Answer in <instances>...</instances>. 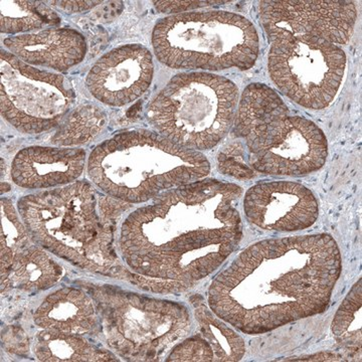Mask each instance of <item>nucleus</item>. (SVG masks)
<instances>
[{
    "instance_id": "6",
    "label": "nucleus",
    "mask_w": 362,
    "mask_h": 362,
    "mask_svg": "<svg viewBox=\"0 0 362 362\" xmlns=\"http://www.w3.org/2000/svg\"><path fill=\"white\" fill-rule=\"evenodd\" d=\"M239 89L211 73L175 76L147 108L150 123L175 144L194 151L216 147L233 125Z\"/></svg>"
},
{
    "instance_id": "12",
    "label": "nucleus",
    "mask_w": 362,
    "mask_h": 362,
    "mask_svg": "<svg viewBox=\"0 0 362 362\" xmlns=\"http://www.w3.org/2000/svg\"><path fill=\"white\" fill-rule=\"evenodd\" d=\"M247 220L268 232H298L318 218L319 206L309 188L291 181H270L250 187L244 197Z\"/></svg>"
},
{
    "instance_id": "5",
    "label": "nucleus",
    "mask_w": 362,
    "mask_h": 362,
    "mask_svg": "<svg viewBox=\"0 0 362 362\" xmlns=\"http://www.w3.org/2000/svg\"><path fill=\"white\" fill-rule=\"evenodd\" d=\"M152 47L158 61L175 70H249L259 40L255 25L240 14L190 11L157 21Z\"/></svg>"
},
{
    "instance_id": "27",
    "label": "nucleus",
    "mask_w": 362,
    "mask_h": 362,
    "mask_svg": "<svg viewBox=\"0 0 362 362\" xmlns=\"http://www.w3.org/2000/svg\"><path fill=\"white\" fill-rule=\"evenodd\" d=\"M52 4L66 13H82L99 6L102 1H52Z\"/></svg>"
},
{
    "instance_id": "17",
    "label": "nucleus",
    "mask_w": 362,
    "mask_h": 362,
    "mask_svg": "<svg viewBox=\"0 0 362 362\" xmlns=\"http://www.w3.org/2000/svg\"><path fill=\"white\" fill-rule=\"evenodd\" d=\"M289 116V109L269 86L254 83L243 92L235 112V135L252 148L281 120Z\"/></svg>"
},
{
    "instance_id": "3",
    "label": "nucleus",
    "mask_w": 362,
    "mask_h": 362,
    "mask_svg": "<svg viewBox=\"0 0 362 362\" xmlns=\"http://www.w3.org/2000/svg\"><path fill=\"white\" fill-rule=\"evenodd\" d=\"M211 163L202 152L175 144L159 133H119L90 152L87 173L104 194L129 204L151 201L181 185L204 180Z\"/></svg>"
},
{
    "instance_id": "8",
    "label": "nucleus",
    "mask_w": 362,
    "mask_h": 362,
    "mask_svg": "<svg viewBox=\"0 0 362 362\" xmlns=\"http://www.w3.org/2000/svg\"><path fill=\"white\" fill-rule=\"evenodd\" d=\"M1 116L23 134L59 127L70 114L76 93L62 74L40 70L1 49Z\"/></svg>"
},
{
    "instance_id": "10",
    "label": "nucleus",
    "mask_w": 362,
    "mask_h": 362,
    "mask_svg": "<svg viewBox=\"0 0 362 362\" xmlns=\"http://www.w3.org/2000/svg\"><path fill=\"white\" fill-rule=\"evenodd\" d=\"M259 18L269 40H319L349 42L357 18L352 1H262Z\"/></svg>"
},
{
    "instance_id": "4",
    "label": "nucleus",
    "mask_w": 362,
    "mask_h": 362,
    "mask_svg": "<svg viewBox=\"0 0 362 362\" xmlns=\"http://www.w3.org/2000/svg\"><path fill=\"white\" fill-rule=\"evenodd\" d=\"M113 197H98L84 181L21 197L18 214L32 240L78 266L113 263Z\"/></svg>"
},
{
    "instance_id": "11",
    "label": "nucleus",
    "mask_w": 362,
    "mask_h": 362,
    "mask_svg": "<svg viewBox=\"0 0 362 362\" xmlns=\"http://www.w3.org/2000/svg\"><path fill=\"white\" fill-rule=\"evenodd\" d=\"M327 139L315 123L288 116L247 150L251 168L263 175L301 176L320 169L327 158Z\"/></svg>"
},
{
    "instance_id": "14",
    "label": "nucleus",
    "mask_w": 362,
    "mask_h": 362,
    "mask_svg": "<svg viewBox=\"0 0 362 362\" xmlns=\"http://www.w3.org/2000/svg\"><path fill=\"white\" fill-rule=\"evenodd\" d=\"M81 148L32 146L21 150L11 163L13 182L26 189H47L77 180L86 165Z\"/></svg>"
},
{
    "instance_id": "15",
    "label": "nucleus",
    "mask_w": 362,
    "mask_h": 362,
    "mask_svg": "<svg viewBox=\"0 0 362 362\" xmlns=\"http://www.w3.org/2000/svg\"><path fill=\"white\" fill-rule=\"evenodd\" d=\"M6 51L23 63L65 71L78 65L87 54L84 35L71 28H49L13 35L4 40Z\"/></svg>"
},
{
    "instance_id": "20",
    "label": "nucleus",
    "mask_w": 362,
    "mask_h": 362,
    "mask_svg": "<svg viewBox=\"0 0 362 362\" xmlns=\"http://www.w3.org/2000/svg\"><path fill=\"white\" fill-rule=\"evenodd\" d=\"M62 268L47 252L30 247L14 261L4 277L11 286L25 290H44L61 277Z\"/></svg>"
},
{
    "instance_id": "9",
    "label": "nucleus",
    "mask_w": 362,
    "mask_h": 362,
    "mask_svg": "<svg viewBox=\"0 0 362 362\" xmlns=\"http://www.w3.org/2000/svg\"><path fill=\"white\" fill-rule=\"evenodd\" d=\"M346 57L338 45L319 40H282L272 44L270 77L295 103L322 110L337 96Z\"/></svg>"
},
{
    "instance_id": "13",
    "label": "nucleus",
    "mask_w": 362,
    "mask_h": 362,
    "mask_svg": "<svg viewBox=\"0 0 362 362\" xmlns=\"http://www.w3.org/2000/svg\"><path fill=\"white\" fill-rule=\"evenodd\" d=\"M153 74V57L147 47L124 45L98 59L88 73L86 86L101 103L122 107L149 89Z\"/></svg>"
},
{
    "instance_id": "1",
    "label": "nucleus",
    "mask_w": 362,
    "mask_h": 362,
    "mask_svg": "<svg viewBox=\"0 0 362 362\" xmlns=\"http://www.w3.org/2000/svg\"><path fill=\"white\" fill-rule=\"evenodd\" d=\"M242 194L235 183L202 180L130 214L121 228L120 250L142 288L185 292L218 270L242 240Z\"/></svg>"
},
{
    "instance_id": "19",
    "label": "nucleus",
    "mask_w": 362,
    "mask_h": 362,
    "mask_svg": "<svg viewBox=\"0 0 362 362\" xmlns=\"http://www.w3.org/2000/svg\"><path fill=\"white\" fill-rule=\"evenodd\" d=\"M35 356L42 361H112L115 356L78 334L45 329L35 339Z\"/></svg>"
},
{
    "instance_id": "2",
    "label": "nucleus",
    "mask_w": 362,
    "mask_h": 362,
    "mask_svg": "<svg viewBox=\"0 0 362 362\" xmlns=\"http://www.w3.org/2000/svg\"><path fill=\"white\" fill-rule=\"evenodd\" d=\"M341 271L326 233L261 240L214 278L209 306L240 332L263 334L325 311Z\"/></svg>"
},
{
    "instance_id": "22",
    "label": "nucleus",
    "mask_w": 362,
    "mask_h": 362,
    "mask_svg": "<svg viewBox=\"0 0 362 362\" xmlns=\"http://www.w3.org/2000/svg\"><path fill=\"white\" fill-rule=\"evenodd\" d=\"M106 123V113L99 106L81 105L59 126V130L52 138V144L59 147L86 144L103 131Z\"/></svg>"
},
{
    "instance_id": "26",
    "label": "nucleus",
    "mask_w": 362,
    "mask_h": 362,
    "mask_svg": "<svg viewBox=\"0 0 362 362\" xmlns=\"http://www.w3.org/2000/svg\"><path fill=\"white\" fill-rule=\"evenodd\" d=\"M228 1H154L156 11L160 13H185L202 7L221 6Z\"/></svg>"
},
{
    "instance_id": "16",
    "label": "nucleus",
    "mask_w": 362,
    "mask_h": 362,
    "mask_svg": "<svg viewBox=\"0 0 362 362\" xmlns=\"http://www.w3.org/2000/svg\"><path fill=\"white\" fill-rule=\"evenodd\" d=\"M197 331L169 354L166 361H239L246 354V343L204 305L195 306Z\"/></svg>"
},
{
    "instance_id": "23",
    "label": "nucleus",
    "mask_w": 362,
    "mask_h": 362,
    "mask_svg": "<svg viewBox=\"0 0 362 362\" xmlns=\"http://www.w3.org/2000/svg\"><path fill=\"white\" fill-rule=\"evenodd\" d=\"M361 279L351 288L335 313L332 332L341 346L356 354H361Z\"/></svg>"
},
{
    "instance_id": "18",
    "label": "nucleus",
    "mask_w": 362,
    "mask_h": 362,
    "mask_svg": "<svg viewBox=\"0 0 362 362\" xmlns=\"http://www.w3.org/2000/svg\"><path fill=\"white\" fill-rule=\"evenodd\" d=\"M35 322L45 329L83 335L96 325V313L87 295L66 288L45 300L35 312Z\"/></svg>"
},
{
    "instance_id": "7",
    "label": "nucleus",
    "mask_w": 362,
    "mask_h": 362,
    "mask_svg": "<svg viewBox=\"0 0 362 362\" xmlns=\"http://www.w3.org/2000/svg\"><path fill=\"white\" fill-rule=\"evenodd\" d=\"M105 325L111 343L133 361H159L168 358L176 345L194 328L187 307L175 302L124 294L111 305Z\"/></svg>"
},
{
    "instance_id": "21",
    "label": "nucleus",
    "mask_w": 362,
    "mask_h": 362,
    "mask_svg": "<svg viewBox=\"0 0 362 362\" xmlns=\"http://www.w3.org/2000/svg\"><path fill=\"white\" fill-rule=\"evenodd\" d=\"M0 30L6 35H25L33 30H42L45 25H57L58 14L37 1L2 0Z\"/></svg>"
},
{
    "instance_id": "24",
    "label": "nucleus",
    "mask_w": 362,
    "mask_h": 362,
    "mask_svg": "<svg viewBox=\"0 0 362 362\" xmlns=\"http://www.w3.org/2000/svg\"><path fill=\"white\" fill-rule=\"evenodd\" d=\"M30 235L16 213L13 202L1 199V270L4 275L30 246Z\"/></svg>"
},
{
    "instance_id": "25",
    "label": "nucleus",
    "mask_w": 362,
    "mask_h": 362,
    "mask_svg": "<svg viewBox=\"0 0 362 362\" xmlns=\"http://www.w3.org/2000/svg\"><path fill=\"white\" fill-rule=\"evenodd\" d=\"M246 147L242 142L228 145L218 156L221 171L237 178L252 177L255 171L249 165V162L246 161Z\"/></svg>"
}]
</instances>
